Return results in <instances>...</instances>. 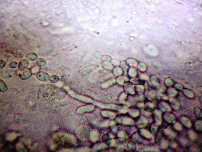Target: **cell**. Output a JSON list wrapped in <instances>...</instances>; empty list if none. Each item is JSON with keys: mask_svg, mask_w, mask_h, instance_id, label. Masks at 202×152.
Here are the masks:
<instances>
[{"mask_svg": "<svg viewBox=\"0 0 202 152\" xmlns=\"http://www.w3.org/2000/svg\"><path fill=\"white\" fill-rule=\"evenodd\" d=\"M36 63L38 66H44L46 64L45 60L42 58H39L37 60Z\"/></svg>", "mask_w": 202, "mask_h": 152, "instance_id": "cell-9", "label": "cell"}, {"mask_svg": "<svg viewBox=\"0 0 202 152\" xmlns=\"http://www.w3.org/2000/svg\"><path fill=\"white\" fill-rule=\"evenodd\" d=\"M180 119L182 124L184 125V126L187 127H191L192 125L191 121L187 117H181Z\"/></svg>", "mask_w": 202, "mask_h": 152, "instance_id": "cell-5", "label": "cell"}, {"mask_svg": "<svg viewBox=\"0 0 202 152\" xmlns=\"http://www.w3.org/2000/svg\"><path fill=\"white\" fill-rule=\"evenodd\" d=\"M164 115V118L165 120L169 123H173L175 121L176 117L175 115L172 114L167 113Z\"/></svg>", "mask_w": 202, "mask_h": 152, "instance_id": "cell-2", "label": "cell"}, {"mask_svg": "<svg viewBox=\"0 0 202 152\" xmlns=\"http://www.w3.org/2000/svg\"><path fill=\"white\" fill-rule=\"evenodd\" d=\"M8 90V87L5 83L3 81L0 80V90L1 92H5L7 91Z\"/></svg>", "mask_w": 202, "mask_h": 152, "instance_id": "cell-8", "label": "cell"}, {"mask_svg": "<svg viewBox=\"0 0 202 152\" xmlns=\"http://www.w3.org/2000/svg\"><path fill=\"white\" fill-rule=\"evenodd\" d=\"M30 65V62L26 59H23L21 60L18 65V69L22 70L25 69L29 66Z\"/></svg>", "mask_w": 202, "mask_h": 152, "instance_id": "cell-4", "label": "cell"}, {"mask_svg": "<svg viewBox=\"0 0 202 152\" xmlns=\"http://www.w3.org/2000/svg\"><path fill=\"white\" fill-rule=\"evenodd\" d=\"M199 120H197L195 123V128L197 130V131H202V121L201 119H198Z\"/></svg>", "mask_w": 202, "mask_h": 152, "instance_id": "cell-7", "label": "cell"}, {"mask_svg": "<svg viewBox=\"0 0 202 152\" xmlns=\"http://www.w3.org/2000/svg\"><path fill=\"white\" fill-rule=\"evenodd\" d=\"M188 134L189 136V138H190L191 140H195L196 139H197V136L196 133H194V131H190V132H189Z\"/></svg>", "mask_w": 202, "mask_h": 152, "instance_id": "cell-10", "label": "cell"}, {"mask_svg": "<svg viewBox=\"0 0 202 152\" xmlns=\"http://www.w3.org/2000/svg\"><path fill=\"white\" fill-rule=\"evenodd\" d=\"M32 73L31 70L30 68H26L20 71L19 76L22 79L26 80L31 76Z\"/></svg>", "mask_w": 202, "mask_h": 152, "instance_id": "cell-1", "label": "cell"}, {"mask_svg": "<svg viewBox=\"0 0 202 152\" xmlns=\"http://www.w3.org/2000/svg\"><path fill=\"white\" fill-rule=\"evenodd\" d=\"M9 66L11 68H15L18 66V63L16 62H13L10 63Z\"/></svg>", "mask_w": 202, "mask_h": 152, "instance_id": "cell-11", "label": "cell"}, {"mask_svg": "<svg viewBox=\"0 0 202 152\" xmlns=\"http://www.w3.org/2000/svg\"><path fill=\"white\" fill-rule=\"evenodd\" d=\"M36 76L38 79L42 81H45L49 77V76L47 74L42 72H38Z\"/></svg>", "mask_w": 202, "mask_h": 152, "instance_id": "cell-3", "label": "cell"}, {"mask_svg": "<svg viewBox=\"0 0 202 152\" xmlns=\"http://www.w3.org/2000/svg\"><path fill=\"white\" fill-rule=\"evenodd\" d=\"M174 129L175 128L177 130H180L182 128V126L180 124L178 123H177L175 124L174 125Z\"/></svg>", "mask_w": 202, "mask_h": 152, "instance_id": "cell-12", "label": "cell"}, {"mask_svg": "<svg viewBox=\"0 0 202 152\" xmlns=\"http://www.w3.org/2000/svg\"><path fill=\"white\" fill-rule=\"evenodd\" d=\"M26 57L28 60L33 61H35L37 59L38 56L37 54L34 53H30L27 54Z\"/></svg>", "mask_w": 202, "mask_h": 152, "instance_id": "cell-6", "label": "cell"}, {"mask_svg": "<svg viewBox=\"0 0 202 152\" xmlns=\"http://www.w3.org/2000/svg\"><path fill=\"white\" fill-rule=\"evenodd\" d=\"M0 69H3L5 66L6 63L3 60H1L0 62Z\"/></svg>", "mask_w": 202, "mask_h": 152, "instance_id": "cell-13", "label": "cell"}]
</instances>
